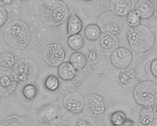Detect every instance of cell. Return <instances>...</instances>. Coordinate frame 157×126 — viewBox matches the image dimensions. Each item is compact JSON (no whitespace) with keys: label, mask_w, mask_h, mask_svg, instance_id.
Instances as JSON below:
<instances>
[{"label":"cell","mask_w":157,"mask_h":126,"mask_svg":"<svg viewBox=\"0 0 157 126\" xmlns=\"http://www.w3.org/2000/svg\"><path fill=\"white\" fill-rule=\"evenodd\" d=\"M2 36L6 42L11 47L24 50L30 40V30L25 21L18 20L8 24L3 30Z\"/></svg>","instance_id":"1"},{"label":"cell","mask_w":157,"mask_h":126,"mask_svg":"<svg viewBox=\"0 0 157 126\" xmlns=\"http://www.w3.org/2000/svg\"><path fill=\"white\" fill-rule=\"evenodd\" d=\"M126 38L130 48L137 53H144L149 51L155 41L153 31L144 24L129 28L127 31Z\"/></svg>","instance_id":"2"},{"label":"cell","mask_w":157,"mask_h":126,"mask_svg":"<svg viewBox=\"0 0 157 126\" xmlns=\"http://www.w3.org/2000/svg\"><path fill=\"white\" fill-rule=\"evenodd\" d=\"M133 97L143 107L152 108L157 104V84L151 80H143L136 85Z\"/></svg>","instance_id":"3"},{"label":"cell","mask_w":157,"mask_h":126,"mask_svg":"<svg viewBox=\"0 0 157 126\" xmlns=\"http://www.w3.org/2000/svg\"><path fill=\"white\" fill-rule=\"evenodd\" d=\"M97 24L102 32L113 37L118 35L123 28L122 18L115 15L110 10L105 11L99 15Z\"/></svg>","instance_id":"4"},{"label":"cell","mask_w":157,"mask_h":126,"mask_svg":"<svg viewBox=\"0 0 157 126\" xmlns=\"http://www.w3.org/2000/svg\"><path fill=\"white\" fill-rule=\"evenodd\" d=\"M44 57L48 65L52 67H56L64 62L66 53L64 49L59 44L50 43L44 47Z\"/></svg>","instance_id":"5"},{"label":"cell","mask_w":157,"mask_h":126,"mask_svg":"<svg viewBox=\"0 0 157 126\" xmlns=\"http://www.w3.org/2000/svg\"><path fill=\"white\" fill-rule=\"evenodd\" d=\"M47 7L50 10L51 19L56 26H59L66 21L69 10L67 3L61 0L48 2Z\"/></svg>","instance_id":"6"},{"label":"cell","mask_w":157,"mask_h":126,"mask_svg":"<svg viewBox=\"0 0 157 126\" xmlns=\"http://www.w3.org/2000/svg\"><path fill=\"white\" fill-rule=\"evenodd\" d=\"M34 67H36L30 60H20L12 67V77L19 82H24L32 77L35 71Z\"/></svg>","instance_id":"7"},{"label":"cell","mask_w":157,"mask_h":126,"mask_svg":"<svg viewBox=\"0 0 157 126\" xmlns=\"http://www.w3.org/2000/svg\"><path fill=\"white\" fill-rule=\"evenodd\" d=\"M132 60L133 55L131 51L124 47L115 48L110 56L111 63L119 70L129 67Z\"/></svg>","instance_id":"8"},{"label":"cell","mask_w":157,"mask_h":126,"mask_svg":"<svg viewBox=\"0 0 157 126\" xmlns=\"http://www.w3.org/2000/svg\"><path fill=\"white\" fill-rule=\"evenodd\" d=\"M116 80L123 88H131L137 80V72L135 69L129 67L120 69L116 75Z\"/></svg>","instance_id":"9"},{"label":"cell","mask_w":157,"mask_h":126,"mask_svg":"<svg viewBox=\"0 0 157 126\" xmlns=\"http://www.w3.org/2000/svg\"><path fill=\"white\" fill-rule=\"evenodd\" d=\"M89 110L94 115H100L106 110V104L103 98L97 93H93L86 97Z\"/></svg>","instance_id":"10"},{"label":"cell","mask_w":157,"mask_h":126,"mask_svg":"<svg viewBox=\"0 0 157 126\" xmlns=\"http://www.w3.org/2000/svg\"><path fill=\"white\" fill-rule=\"evenodd\" d=\"M134 9L137 12L141 18L143 20L151 18L155 12L154 3L149 0L137 1L135 4Z\"/></svg>","instance_id":"11"},{"label":"cell","mask_w":157,"mask_h":126,"mask_svg":"<svg viewBox=\"0 0 157 126\" xmlns=\"http://www.w3.org/2000/svg\"><path fill=\"white\" fill-rule=\"evenodd\" d=\"M109 10L120 18L127 16L131 11L130 4L126 0H111L109 2Z\"/></svg>","instance_id":"12"},{"label":"cell","mask_w":157,"mask_h":126,"mask_svg":"<svg viewBox=\"0 0 157 126\" xmlns=\"http://www.w3.org/2000/svg\"><path fill=\"white\" fill-rule=\"evenodd\" d=\"M83 28V24L81 19L75 12H72L67 21V32L66 35L70 37L71 35L79 34Z\"/></svg>","instance_id":"13"},{"label":"cell","mask_w":157,"mask_h":126,"mask_svg":"<svg viewBox=\"0 0 157 126\" xmlns=\"http://www.w3.org/2000/svg\"><path fill=\"white\" fill-rule=\"evenodd\" d=\"M77 70L70 62H63L58 67V75L59 78L65 81L74 79Z\"/></svg>","instance_id":"14"},{"label":"cell","mask_w":157,"mask_h":126,"mask_svg":"<svg viewBox=\"0 0 157 126\" xmlns=\"http://www.w3.org/2000/svg\"><path fill=\"white\" fill-rule=\"evenodd\" d=\"M101 30L97 24L91 23L87 25L84 30L85 38L91 41L99 40L101 36Z\"/></svg>","instance_id":"15"},{"label":"cell","mask_w":157,"mask_h":126,"mask_svg":"<svg viewBox=\"0 0 157 126\" xmlns=\"http://www.w3.org/2000/svg\"><path fill=\"white\" fill-rule=\"evenodd\" d=\"M70 63L77 70H80L86 66L87 59L85 55L83 53L80 52H75L70 55Z\"/></svg>","instance_id":"16"},{"label":"cell","mask_w":157,"mask_h":126,"mask_svg":"<svg viewBox=\"0 0 157 126\" xmlns=\"http://www.w3.org/2000/svg\"><path fill=\"white\" fill-rule=\"evenodd\" d=\"M138 118L141 126H148L152 124L154 122V118L152 113L151 108L141 107L139 112Z\"/></svg>","instance_id":"17"},{"label":"cell","mask_w":157,"mask_h":126,"mask_svg":"<svg viewBox=\"0 0 157 126\" xmlns=\"http://www.w3.org/2000/svg\"><path fill=\"white\" fill-rule=\"evenodd\" d=\"M98 43L100 48L103 50H109L116 47L117 41L115 38V37L105 33L99 38Z\"/></svg>","instance_id":"18"},{"label":"cell","mask_w":157,"mask_h":126,"mask_svg":"<svg viewBox=\"0 0 157 126\" xmlns=\"http://www.w3.org/2000/svg\"><path fill=\"white\" fill-rule=\"evenodd\" d=\"M65 108L68 112L78 114L81 113L84 109V103L82 101H77L74 99H68L65 103Z\"/></svg>","instance_id":"19"},{"label":"cell","mask_w":157,"mask_h":126,"mask_svg":"<svg viewBox=\"0 0 157 126\" xmlns=\"http://www.w3.org/2000/svg\"><path fill=\"white\" fill-rule=\"evenodd\" d=\"M84 39L80 34L71 35L67 39L68 47L75 51L81 49L84 45Z\"/></svg>","instance_id":"20"},{"label":"cell","mask_w":157,"mask_h":126,"mask_svg":"<svg viewBox=\"0 0 157 126\" xmlns=\"http://www.w3.org/2000/svg\"><path fill=\"white\" fill-rule=\"evenodd\" d=\"M1 65L6 68H12L16 63V58L14 55L9 52L3 51L0 55Z\"/></svg>","instance_id":"21"},{"label":"cell","mask_w":157,"mask_h":126,"mask_svg":"<svg viewBox=\"0 0 157 126\" xmlns=\"http://www.w3.org/2000/svg\"><path fill=\"white\" fill-rule=\"evenodd\" d=\"M141 17L136 10H131L126 16V22L130 28L136 27L140 25Z\"/></svg>","instance_id":"22"},{"label":"cell","mask_w":157,"mask_h":126,"mask_svg":"<svg viewBox=\"0 0 157 126\" xmlns=\"http://www.w3.org/2000/svg\"><path fill=\"white\" fill-rule=\"evenodd\" d=\"M127 120L126 114L122 111H116L111 116V122L114 126H120Z\"/></svg>","instance_id":"23"},{"label":"cell","mask_w":157,"mask_h":126,"mask_svg":"<svg viewBox=\"0 0 157 126\" xmlns=\"http://www.w3.org/2000/svg\"><path fill=\"white\" fill-rule=\"evenodd\" d=\"M59 80L53 75H49L45 81V86L50 91H56L59 87Z\"/></svg>","instance_id":"24"},{"label":"cell","mask_w":157,"mask_h":126,"mask_svg":"<svg viewBox=\"0 0 157 126\" xmlns=\"http://www.w3.org/2000/svg\"><path fill=\"white\" fill-rule=\"evenodd\" d=\"M22 93L26 99L29 100H33L36 96L37 89L33 84H27L24 86Z\"/></svg>","instance_id":"25"},{"label":"cell","mask_w":157,"mask_h":126,"mask_svg":"<svg viewBox=\"0 0 157 126\" xmlns=\"http://www.w3.org/2000/svg\"><path fill=\"white\" fill-rule=\"evenodd\" d=\"M8 20V12L5 8L4 6L2 4V1H1L0 6V26L2 27L4 26Z\"/></svg>","instance_id":"26"},{"label":"cell","mask_w":157,"mask_h":126,"mask_svg":"<svg viewBox=\"0 0 157 126\" xmlns=\"http://www.w3.org/2000/svg\"><path fill=\"white\" fill-rule=\"evenodd\" d=\"M13 80V77H10L8 75H3L1 76L0 80V84L1 85L6 89H7L12 83Z\"/></svg>","instance_id":"27"},{"label":"cell","mask_w":157,"mask_h":126,"mask_svg":"<svg viewBox=\"0 0 157 126\" xmlns=\"http://www.w3.org/2000/svg\"><path fill=\"white\" fill-rule=\"evenodd\" d=\"M18 85H19V81H17L16 80H15L13 78V80L12 83L11 85L7 88L6 89L7 92L12 95H15L17 93L18 91Z\"/></svg>","instance_id":"28"},{"label":"cell","mask_w":157,"mask_h":126,"mask_svg":"<svg viewBox=\"0 0 157 126\" xmlns=\"http://www.w3.org/2000/svg\"><path fill=\"white\" fill-rule=\"evenodd\" d=\"M150 69L152 75L157 78V58L151 61Z\"/></svg>","instance_id":"29"},{"label":"cell","mask_w":157,"mask_h":126,"mask_svg":"<svg viewBox=\"0 0 157 126\" xmlns=\"http://www.w3.org/2000/svg\"><path fill=\"white\" fill-rule=\"evenodd\" d=\"M151 111L154 119H157V105L151 108Z\"/></svg>","instance_id":"30"},{"label":"cell","mask_w":157,"mask_h":126,"mask_svg":"<svg viewBox=\"0 0 157 126\" xmlns=\"http://www.w3.org/2000/svg\"><path fill=\"white\" fill-rule=\"evenodd\" d=\"M76 126H91L88 122L85 121H80L78 123Z\"/></svg>","instance_id":"31"},{"label":"cell","mask_w":157,"mask_h":126,"mask_svg":"<svg viewBox=\"0 0 157 126\" xmlns=\"http://www.w3.org/2000/svg\"><path fill=\"white\" fill-rule=\"evenodd\" d=\"M120 126H134V123L132 121L130 120H127L126 121Z\"/></svg>","instance_id":"32"},{"label":"cell","mask_w":157,"mask_h":126,"mask_svg":"<svg viewBox=\"0 0 157 126\" xmlns=\"http://www.w3.org/2000/svg\"><path fill=\"white\" fill-rule=\"evenodd\" d=\"M96 57H97L96 54L93 52H90V54H89V58H90V60H92V61L95 60V59L96 58Z\"/></svg>","instance_id":"33"},{"label":"cell","mask_w":157,"mask_h":126,"mask_svg":"<svg viewBox=\"0 0 157 126\" xmlns=\"http://www.w3.org/2000/svg\"><path fill=\"white\" fill-rule=\"evenodd\" d=\"M1 126H11L8 122L6 121H2L1 123Z\"/></svg>","instance_id":"34"},{"label":"cell","mask_w":157,"mask_h":126,"mask_svg":"<svg viewBox=\"0 0 157 126\" xmlns=\"http://www.w3.org/2000/svg\"><path fill=\"white\" fill-rule=\"evenodd\" d=\"M1 1L3 3V4H9L13 2L12 1Z\"/></svg>","instance_id":"35"},{"label":"cell","mask_w":157,"mask_h":126,"mask_svg":"<svg viewBox=\"0 0 157 126\" xmlns=\"http://www.w3.org/2000/svg\"><path fill=\"white\" fill-rule=\"evenodd\" d=\"M157 126V124H154V123H152V124H151V125H149V126Z\"/></svg>","instance_id":"36"}]
</instances>
